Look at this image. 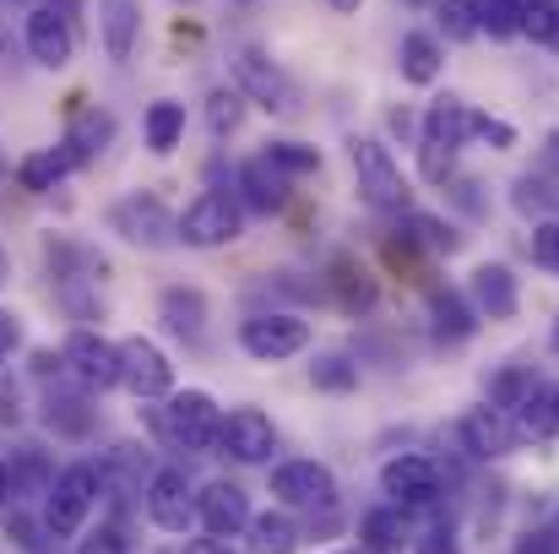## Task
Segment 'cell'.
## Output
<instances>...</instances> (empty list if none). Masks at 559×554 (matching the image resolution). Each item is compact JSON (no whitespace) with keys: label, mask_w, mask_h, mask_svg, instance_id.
I'll list each match as a JSON object with an SVG mask.
<instances>
[{"label":"cell","mask_w":559,"mask_h":554,"mask_svg":"<svg viewBox=\"0 0 559 554\" xmlns=\"http://www.w3.org/2000/svg\"><path fill=\"white\" fill-rule=\"evenodd\" d=\"M239 196H245V207H255V212H283L288 207V196H294V180L261 153V158H250V164H239Z\"/></svg>","instance_id":"ac0fdd59"},{"label":"cell","mask_w":559,"mask_h":554,"mask_svg":"<svg viewBox=\"0 0 559 554\" xmlns=\"http://www.w3.org/2000/svg\"><path fill=\"white\" fill-rule=\"evenodd\" d=\"M164 435L180 451H212L217 435H223V413L206 391H175L169 408H164Z\"/></svg>","instance_id":"52a82bcc"},{"label":"cell","mask_w":559,"mask_h":554,"mask_svg":"<svg viewBox=\"0 0 559 554\" xmlns=\"http://www.w3.org/2000/svg\"><path fill=\"white\" fill-rule=\"evenodd\" d=\"M396 66H402V82L413 87H429L445 66V49L435 33H402V49H396Z\"/></svg>","instance_id":"cb8c5ba5"},{"label":"cell","mask_w":559,"mask_h":554,"mask_svg":"<svg viewBox=\"0 0 559 554\" xmlns=\"http://www.w3.org/2000/svg\"><path fill=\"white\" fill-rule=\"evenodd\" d=\"M413 554H462V539L440 522V528H429V533H418V539H413Z\"/></svg>","instance_id":"b9f144b4"},{"label":"cell","mask_w":559,"mask_h":554,"mask_svg":"<svg viewBox=\"0 0 559 554\" xmlns=\"http://www.w3.org/2000/svg\"><path fill=\"white\" fill-rule=\"evenodd\" d=\"M206 120H212L217 137H234L239 120H245V93H239V87H217V93L206 98Z\"/></svg>","instance_id":"e575fe53"},{"label":"cell","mask_w":559,"mask_h":554,"mask_svg":"<svg viewBox=\"0 0 559 554\" xmlns=\"http://www.w3.org/2000/svg\"><path fill=\"white\" fill-rule=\"evenodd\" d=\"M186 554H234V544H228V539H212V533H206V539H190Z\"/></svg>","instance_id":"7dc6e473"},{"label":"cell","mask_w":559,"mask_h":554,"mask_svg":"<svg viewBox=\"0 0 559 554\" xmlns=\"http://www.w3.org/2000/svg\"><path fill=\"white\" fill-rule=\"evenodd\" d=\"M555 349H559V321H555Z\"/></svg>","instance_id":"11a10c76"},{"label":"cell","mask_w":559,"mask_h":554,"mask_svg":"<svg viewBox=\"0 0 559 554\" xmlns=\"http://www.w3.org/2000/svg\"><path fill=\"white\" fill-rule=\"evenodd\" d=\"M380 495L391 506H407V511L435 506L440 500V468L429 457H418V451H402V457H391L380 468Z\"/></svg>","instance_id":"9c48e42d"},{"label":"cell","mask_w":559,"mask_h":554,"mask_svg":"<svg viewBox=\"0 0 559 554\" xmlns=\"http://www.w3.org/2000/svg\"><path fill=\"white\" fill-rule=\"evenodd\" d=\"M5 473H11V495H33V490H44V495H49V484H55V479H49V468H44V457H33V451H27L16 468H5Z\"/></svg>","instance_id":"f35d334b"},{"label":"cell","mask_w":559,"mask_h":554,"mask_svg":"<svg viewBox=\"0 0 559 554\" xmlns=\"http://www.w3.org/2000/svg\"><path fill=\"white\" fill-rule=\"evenodd\" d=\"M76 169V158H71V148L60 142V148H44V153H27L22 158V169H16V180H22V190H55V185L66 180Z\"/></svg>","instance_id":"4316f807"},{"label":"cell","mask_w":559,"mask_h":554,"mask_svg":"<svg viewBox=\"0 0 559 554\" xmlns=\"http://www.w3.org/2000/svg\"><path fill=\"white\" fill-rule=\"evenodd\" d=\"M402 217H407V234H413L424 250H445V256H451V250L462 245V239L451 234V223H440V217H429V212H402Z\"/></svg>","instance_id":"d590c367"},{"label":"cell","mask_w":559,"mask_h":554,"mask_svg":"<svg viewBox=\"0 0 559 554\" xmlns=\"http://www.w3.org/2000/svg\"><path fill=\"white\" fill-rule=\"evenodd\" d=\"M326 294H332L348 316L374 310V278L354 261V256H332V267H326Z\"/></svg>","instance_id":"7402d4cb"},{"label":"cell","mask_w":559,"mask_h":554,"mask_svg":"<svg viewBox=\"0 0 559 554\" xmlns=\"http://www.w3.org/2000/svg\"><path fill=\"white\" fill-rule=\"evenodd\" d=\"M142 131H147V148H153V153H175V148H180V137H186V104L158 98V104L147 109Z\"/></svg>","instance_id":"83f0119b"},{"label":"cell","mask_w":559,"mask_h":554,"mask_svg":"<svg viewBox=\"0 0 559 554\" xmlns=\"http://www.w3.org/2000/svg\"><path fill=\"white\" fill-rule=\"evenodd\" d=\"M266 158H272L288 180H299V175H321V148H305V142H266Z\"/></svg>","instance_id":"1f68e13d"},{"label":"cell","mask_w":559,"mask_h":554,"mask_svg":"<svg viewBox=\"0 0 559 554\" xmlns=\"http://www.w3.org/2000/svg\"><path fill=\"white\" fill-rule=\"evenodd\" d=\"M164 321H169V332L180 338V343H201L206 338V299L195 294V288H169L164 294Z\"/></svg>","instance_id":"d4e9b609"},{"label":"cell","mask_w":559,"mask_h":554,"mask_svg":"<svg viewBox=\"0 0 559 554\" xmlns=\"http://www.w3.org/2000/svg\"><path fill=\"white\" fill-rule=\"evenodd\" d=\"M522 33L533 44H559V0H522Z\"/></svg>","instance_id":"836d02e7"},{"label":"cell","mask_w":559,"mask_h":554,"mask_svg":"<svg viewBox=\"0 0 559 554\" xmlns=\"http://www.w3.org/2000/svg\"><path fill=\"white\" fill-rule=\"evenodd\" d=\"M228 71H234V87H239L250 104H261V109H272V115H294V109H299V87H294V76H288L266 49H255V44L234 49Z\"/></svg>","instance_id":"6da1fadb"},{"label":"cell","mask_w":559,"mask_h":554,"mask_svg":"<svg viewBox=\"0 0 559 554\" xmlns=\"http://www.w3.org/2000/svg\"><path fill=\"white\" fill-rule=\"evenodd\" d=\"M294 550H299V528L283 511L250 517V554H294Z\"/></svg>","instance_id":"f1b7e54d"},{"label":"cell","mask_w":559,"mask_h":554,"mask_svg":"<svg viewBox=\"0 0 559 554\" xmlns=\"http://www.w3.org/2000/svg\"><path fill=\"white\" fill-rule=\"evenodd\" d=\"M195 522L212 533V539H234L250 528V495L239 484H206L195 495Z\"/></svg>","instance_id":"9a60e30c"},{"label":"cell","mask_w":559,"mask_h":554,"mask_svg":"<svg viewBox=\"0 0 559 554\" xmlns=\"http://www.w3.org/2000/svg\"><path fill=\"white\" fill-rule=\"evenodd\" d=\"M27 55H33L38 66H49V71L71 66V55H76V27H71V16H66L60 5H33V11H27Z\"/></svg>","instance_id":"4fadbf2b"},{"label":"cell","mask_w":559,"mask_h":554,"mask_svg":"<svg viewBox=\"0 0 559 554\" xmlns=\"http://www.w3.org/2000/svg\"><path fill=\"white\" fill-rule=\"evenodd\" d=\"M533 386H538V375L533 365H506L495 380H489V408H500V413H516L527 397H533Z\"/></svg>","instance_id":"f546056e"},{"label":"cell","mask_w":559,"mask_h":554,"mask_svg":"<svg viewBox=\"0 0 559 554\" xmlns=\"http://www.w3.org/2000/svg\"><path fill=\"white\" fill-rule=\"evenodd\" d=\"M435 22H440V33H445L451 44L478 38V11H473V0H435Z\"/></svg>","instance_id":"d6a6232c"},{"label":"cell","mask_w":559,"mask_h":554,"mask_svg":"<svg viewBox=\"0 0 559 554\" xmlns=\"http://www.w3.org/2000/svg\"><path fill=\"white\" fill-rule=\"evenodd\" d=\"M359 539H365V550L370 554H402L413 544V528H407V506H374L365 511V522H359Z\"/></svg>","instance_id":"603a6c76"},{"label":"cell","mask_w":559,"mask_h":554,"mask_svg":"<svg viewBox=\"0 0 559 554\" xmlns=\"http://www.w3.org/2000/svg\"><path fill=\"white\" fill-rule=\"evenodd\" d=\"M418 169L429 185H445L456 169V148H440V142H418Z\"/></svg>","instance_id":"ab89813d"},{"label":"cell","mask_w":559,"mask_h":554,"mask_svg":"<svg viewBox=\"0 0 559 554\" xmlns=\"http://www.w3.org/2000/svg\"><path fill=\"white\" fill-rule=\"evenodd\" d=\"M120 386L136 391V397H169V391H175V365L164 359L158 343L126 338V343H120Z\"/></svg>","instance_id":"7c38bea8"},{"label":"cell","mask_w":559,"mask_h":554,"mask_svg":"<svg viewBox=\"0 0 559 554\" xmlns=\"http://www.w3.org/2000/svg\"><path fill=\"white\" fill-rule=\"evenodd\" d=\"M429 321H435V338L445 343V349H456V343H467L473 332H478V305L467 299V294H456V288H429Z\"/></svg>","instance_id":"d6986e66"},{"label":"cell","mask_w":559,"mask_h":554,"mask_svg":"<svg viewBox=\"0 0 559 554\" xmlns=\"http://www.w3.org/2000/svg\"><path fill=\"white\" fill-rule=\"evenodd\" d=\"M272 495L288 500V506L332 511V506H337V479H332L326 462H316V457H294V462H277V468H272Z\"/></svg>","instance_id":"ba28073f"},{"label":"cell","mask_w":559,"mask_h":554,"mask_svg":"<svg viewBox=\"0 0 559 554\" xmlns=\"http://www.w3.org/2000/svg\"><path fill=\"white\" fill-rule=\"evenodd\" d=\"M348 164H354V180H359V196L370 201L374 212H407V180H402V169H396V158H391V148L385 142H374V137H354L348 142Z\"/></svg>","instance_id":"7a4b0ae2"},{"label":"cell","mask_w":559,"mask_h":554,"mask_svg":"<svg viewBox=\"0 0 559 554\" xmlns=\"http://www.w3.org/2000/svg\"><path fill=\"white\" fill-rule=\"evenodd\" d=\"M217 451L234 457V462H272L277 451V429L261 408H234L223 413V435H217Z\"/></svg>","instance_id":"8fae6325"},{"label":"cell","mask_w":559,"mask_h":554,"mask_svg":"<svg viewBox=\"0 0 559 554\" xmlns=\"http://www.w3.org/2000/svg\"><path fill=\"white\" fill-rule=\"evenodd\" d=\"M60 435H87L93 429V408H82L76 397H49V413H44Z\"/></svg>","instance_id":"74e56055"},{"label":"cell","mask_w":559,"mask_h":554,"mask_svg":"<svg viewBox=\"0 0 559 554\" xmlns=\"http://www.w3.org/2000/svg\"><path fill=\"white\" fill-rule=\"evenodd\" d=\"M337 554H370V550H337Z\"/></svg>","instance_id":"db71d44e"},{"label":"cell","mask_w":559,"mask_h":554,"mask_svg":"<svg viewBox=\"0 0 559 554\" xmlns=\"http://www.w3.org/2000/svg\"><path fill=\"white\" fill-rule=\"evenodd\" d=\"M98 490H104V473H98V468H87V462H71V468L49 484V500H44V528H49L55 539L82 533V522H87V511H93Z\"/></svg>","instance_id":"3957f363"},{"label":"cell","mask_w":559,"mask_h":554,"mask_svg":"<svg viewBox=\"0 0 559 554\" xmlns=\"http://www.w3.org/2000/svg\"><path fill=\"white\" fill-rule=\"evenodd\" d=\"M147 517L164 528V533H186L195 522V490L180 468H158L147 479Z\"/></svg>","instance_id":"5bb4252c"},{"label":"cell","mask_w":559,"mask_h":554,"mask_svg":"<svg viewBox=\"0 0 559 554\" xmlns=\"http://www.w3.org/2000/svg\"><path fill=\"white\" fill-rule=\"evenodd\" d=\"M473 120H478V109H467L456 93H445V98H435L429 109H424V137L418 142H440V148H462L467 137H473Z\"/></svg>","instance_id":"ffe728a7"},{"label":"cell","mask_w":559,"mask_h":554,"mask_svg":"<svg viewBox=\"0 0 559 554\" xmlns=\"http://www.w3.org/2000/svg\"><path fill=\"white\" fill-rule=\"evenodd\" d=\"M544 164L559 175V137H549V148H544Z\"/></svg>","instance_id":"c3c4849f"},{"label":"cell","mask_w":559,"mask_h":554,"mask_svg":"<svg viewBox=\"0 0 559 554\" xmlns=\"http://www.w3.org/2000/svg\"><path fill=\"white\" fill-rule=\"evenodd\" d=\"M0 185H5V158H0Z\"/></svg>","instance_id":"f5cc1de1"},{"label":"cell","mask_w":559,"mask_h":554,"mask_svg":"<svg viewBox=\"0 0 559 554\" xmlns=\"http://www.w3.org/2000/svg\"><path fill=\"white\" fill-rule=\"evenodd\" d=\"M473 305H478L484 321H511V316L522 310V283H516V272L500 267V261H484V267L473 272Z\"/></svg>","instance_id":"e0dca14e"},{"label":"cell","mask_w":559,"mask_h":554,"mask_svg":"<svg viewBox=\"0 0 559 554\" xmlns=\"http://www.w3.org/2000/svg\"><path fill=\"white\" fill-rule=\"evenodd\" d=\"M16 343H22V327H16V316H11V310L0 305V359H5V354H11Z\"/></svg>","instance_id":"bcb514c9"},{"label":"cell","mask_w":559,"mask_h":554,"mask_svg":"<svg viewBox=\"0 0 559 554\" xmlns=\"http://www.w3.org/2000/svg\"><path fill=\"white\" fill-rule=\"evenodd\" d=\"M239 228H245V217H239V201H234L228 190H201L186 212H180V239L195 245V250L234 245Z\"/></svg>","instance_id":"8992f818"},{"label":"cell","mask_w":559,"mask_h":554,"mask_svg":"<svg viewBox=\"0 0 559 554\" xmlns=\"http://www.w3.org/2000/svg\"><path fill=\"white\" fill-rule=\"evenodd\" d=\"M310 380H316L321 391H354V386H359V365H354L348 354H326L321 365L310 369Z\"/></svg>","instance_id":"8d00e7d4"},{"label":"cell","mask_w":559,"mask_h":554,"mask_svg":"<svg viewBox=\"0 0 559 554\" xmlns=\"http://www.w3.org/2000/svg\"><path fill=\"white\" fill-rule=\"evenodd\" d=\"M5 500H11V473L0 468V506H5Z\"/></svg>","instance_id":"f907efd6"},{"label":"cell","mask_w":559,"mask_h":554,"mask_svg":"<svg viewBox=\"0 0 559 554\" xmlns=\"http://www.w3.org/2000/svg\"><path fill=\"white\" fill-rule=\"evenodd\" d=\"M549 201H555V196H549V185L538 180V175H522V180H516V207H522V212H533V207L544 212Z\"/></svg>","instance_id":"ee69618b"},{"label":"cell","mask_w":559,"mask_h":554,"mask_svg":"<svg viewBox=\"0 0 559 554\" xmlns=\"http://www.w3.org/2000/svg\"><path fill=\"white\" fill-rule=\"evenodd\" d=\"M76 554H126V539H120V528H98L76 544Z\"/></svg>","instance_id":"f6af8a7d"},{"label":"cell","mask_w":559,"mask_h":554,"mask_svg":"<svg viewBox=\"0 0 559 554\" xmlns=\"http://www.w3.org/2000/svg\"><path fill=\"white\" fill-rule=\"evenodd\" d=\"M239 349L261 365L294 359V354L310 349V321H299L294 310H261V316L239 321Z\"/></svg>","instance_id":"5b68a950"},{"label":"cell","mask_w":559,"mask_h":554,"mask_svg":"<svg viewBox=\"0 0 559 554\" xmlns=\"http://www.w3.org/2000/svg\"><path fill=\"white\" fill-rule=\"evenodd\" d=\"M326 5H332V11H343V16H348V11H359V5H365V0H326Z\"/></svg>","instance_id":"681fc988"},{"label":"cell","mask_w":559,"mask_h":554,"mask_svg":"<svg viewBox=\"0 0 559 554\" xmlns=\"http://www.w3.org/2000/svg\"><path fill=\"white\" fill-rule=\"evenodd\" d=\"M60 365H66V375H71L82 391H109V386H120V349L104 343L98 332H71Z\"/></svg>","instance_id":"30bf717a"},{"label":"cell","mask_w":559,"mask_h":554,"mask_svg":"<svg viewBox=\"0 0 559 554\" xmlns=\"http://www.w3.org/2000/svg\"><path fill=\"white\" fill-rule=\"evenodd\" d=\"M473 11H478V33H489V38L522 33V0H473Z\"/></svg>","instance_id":"4dcf8cb0"},{"label":"cell","mask_w":559,"mask_h":554,"mask_svg":"<svg viewBox=\"0 0 559 554\" xmlns=\"http://www.w3.org/2000/svg\"><path fill=\"white\" fill-rule=\"evenodd\" d=\"M11 278V261H5V245H0V283Z\"/></svg>","instance_id":"816d5d0a"},{"label":"cell","mask_w":559,"mask_h":554,"mask_svg":"<svg viewBox=\"0 0 559 554\" xmlns=\"http://www.w3.org/2000/svg\"><path fill=\"white\" fill-rule=\"evenodd\" d=\"M98 27H104V55L115 66H126L136 49V33H142V5L136 0H98Z\"/></svg>","instance_id":"44dd1931"},{"label":"cell","mask_w":559,"mask_h":554,"mask_svg":"<svg viewBox=\"0 0 559 554\" xmlns=\"http://www.w3.org/2000/svg\"><path fill=\"white\" fill-rule=\"evenodd\" d=\"M109 137H115V120H109L104 109H82V115L71 120V131H66V148H71L76 169H82V164H93V158L109 148Z\"/></svg>","instance_id":"484cf974"},{"label":"cell","mask_w":559,"mask_h":554,"mask_svg":"<svg viewBox=\"0 0 559 554\" xmlns=\"http://www.w3.org/2000/svg\"><path fill=\"white\" fill-rule=\"evenodd\" d=\"M473 137H478V142H489V148H500V153H506V148H516V131H511L506 120H495V115H478V120H473Z\"/></svg>","instance_id":"7bdbcfd3"},{"label":"cell","mask_w":559,"mask_h":554,"mask_svg":"<svg viewBox=\"0 0 559 554\" xmlns=\"http://www.w3.org/2000/svg\"><path fill=\"white\" fill-rule=\"evenodd\" d=\"M462 446H467V457L495 462V457L516 451V446H522V435H516L511 413H500V408H473V413L462 419Z\"/></svg>","instance_id":"2e32d148"},{"label":"cell","mask_w":559,"mask_h":554,"mask_svg":"<svg viewBox=\"0 0 559 554\" xmlns=\"http://www.w3.org/2000/svg\"><path fill=\"white\" fill-rule=\"evenodd\" d=\"M533 261L544 272H559V223H549V217L533 228Z\"/></svg>","instance_id":"60d3db41"},{"label":"cell","mask_w":559,"mask_h":554,"mask_svg":"<svg viewBox=\"0 0 559 554\" xmlns=\"http://www.w3.org/2000/svg\"><path fill=\"white\" fill-rule=\"evenodd\" d=\"M109 228H115L120 239L142 245V250H164V245H175V239H180V217H175L153 190L120 196V201L109 207Z\"/></svg>","instance_id":"277c9868"}]
</instances>
